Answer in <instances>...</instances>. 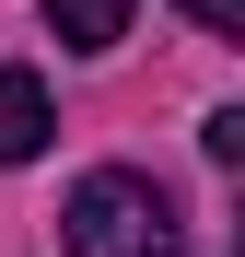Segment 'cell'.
<instances>
[{
	"instance_id": "cell-1",
	"label": "cell",
	"mask_w": 245,
	"mask_h": 257,
	"mask_svg": "<svg viewBox=\"0 0 245 257\" xmlns=\"http://www.w3.org/2000/svg\"><path fill=\"white\" fill-rule=\"evenodd\" d=\"M59 245H70V257H187V234H175V199H163L152 176H129V164H94V176L70 187V210H59Z\"/></svg>"
},
{
	"instance_id": "cell-2",
	"label": "cell",
	"mask_w": 245,
	"mask_h": 257,
	"mask_svg": "<svg viewBox=\"0 0 245 257\" xmlns=\"http://www.w3.org/2000/svg\"><path fill=\"white\" fill-rule=\"evenodd\" d=\"M59 141V105H47V82L35 70H0V164H35Z\"/></svg>"
},
{
	"instance_id": "cell-4",
	"label": "cell",
	"mask_w": 245,
	"mask_h": 257,
	"mask_svg": "<svg viewBox=\"0 0 245 257\" xmlns=\"http://www.w3.org/2000/svg\"><path fill=\"white\" fill-rule=\"evenodd\" d=\"M198 152H210V164H245V105H210V117H198Z\"/></svg>"
},
{
	"instance_id": "cell-3",
	"label": "cell",
	"mask_w": 245,
	"mask_h": 257,
	"mask_svg": "<svg viewBox=\"0 0 245 257\" xmlns=\"http://www.w3.org/2000/svg\"><path fill=\"white\" fill-rule=\"evenodd\" d=\"M35 12H47V35H59V47L105 59L117 35H129V12H140V0H35Z\"/></svg>"
},
{
	"instance_id": "cell-5",
	"label": "cell",
	"mask_w": 245,
	"mask_h": 257,
	"mask_svg": "<svg viewBox=\"0 0 245 257\" xmlns=\"http://www.w3.org/2000/svg\"><path fill=\"white\" fill-rule=\"evenodd\" d=\"M175 12H187L198 35H245V0H175Z\"/></svg>"
}]
</instances>
